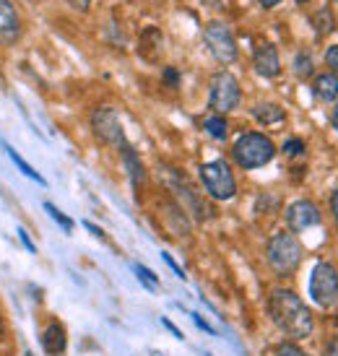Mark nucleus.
Wrapping results in <instances>:
<instances>
[{
    "mask_svg": "<svg viewBox=\"0 0 338 356\" xmlns=\"http://www.w3.org/2000/svg\"><path fill=\"white\" fill-rule=\"evenodd\" d=\"M6 154H8V159H10V161H13V164H16V167H19V172H21V175H24V177L34 179V182H37V185H47V179L42 177L40 172H37V169L31 167V164H29V161H26V159L21 156L19 151H16V149H10V146H6Z\"/></svg>",
    "mask_w": 338,
    "mask_h": 356,
    "instance_id": "nucleus-16",
    "label": "nucleus"
},
{
    "mask_svg": "<svg viewBox=\"0 0 338 356\" xmlns=\"http://www.w3.org/2000/svg\"><path fill=\"white\" fill-rule=\"evenodd\" d=\"M161 325L167 327L169 333H172V336L177 338V341H182V338H185V336H182V330H179V327L175 325V323H172V320H167V317H164V320H161Z\"/></svg>",
    "mask_w": 338,
    "mask_h": 356,
    "instance_id": "nucleus-28",
    "label": "nucleus"
},
{
    "mask_svg": "<svg viewBox=\"0 0 338 356\" xmlns=\"http://www.w3.org/2000/svg\"><path fill=\"white\" fill-rule=\"evenodd\" d=\"M164 81H167L169 86H177V83H179V73L175 68H167V70H164Z\"/></svg>",
    "mask_w": 338,
    "mask_h": 356,
    "instance_id": "nucleus-29",
    "label": "nucleus"
},
{
    "mask_svg": "<svg viewBox=\"0 0 338 356\" xmlns=\"http://www.w3.org/2000/svg\"><path fill=\"white\" fill-rule=\"evenodd\" d=\"M271 320L294 341L309 338L315 330V317L307 309V305L291 291V289H273L268 297Z\"/></svg>",
    "mask_w": 338,
    "mask_h": 356,
    "instance_id": "nucleus-1",
    "label": "nucleus"
},
{
    "mask_svg": "<svg viewBox=\"0 0 338 356\" xmlns=\"http://www.w3.org/2000/svg\"><path fill=\"white\" fill-rule=\"evenodd\" d=\"M330 211H333V218L338 221V190L330 195Z\"/></svg>",
    "mask_w": 338,
    "mask_h": 356,
    "instance_id": "nucleus-32",
    "label": "nucleus"
},
{
    "mask_svg": "<svg viewBox=\"0 0 338 356\" xmlns=\"http://www.w3.org/2000/svg\"><path fill=\"white\" fill-rule=\"evenodd\" d=\"M133 270H136V278H138L140 284L149 289V291H156V289H159V276H156L154 270H149V268L140 266V263H136Z\"/></svg>",
    "mask_w": 338,
    "mask_h": 356,
    "instance_id": "nucleus-18",
    "label": "nucleus"
},
{
    "mask_svg": "<svg viewBox=\"0 0 338 356\" xmlns=\"http://www.w3.org/2000/svg\"><path fill=\"white\" fill-rule=\"evenodd\" d=\"M161 260H164V263H167V266L172 268V270H175V276H177V278H185V273H182V268H179L177 263H175V257L169 255V252H161Z\"/></svg>",
    "mask_w": 338,
    "mask_h": 356,
    "instance_id": "nucleus-26",
    "label": "nucleus"
},
{
    "mask_svg": "<svg viewBox=\"0 0 338 356\" xmlns=\"http://www.w3.org/2000/svg\"><path fill=\"white\" fill-rule=\"evenodd\" d=\"M24 356H34V354H31V351H26V354H24Z\"/></svg>",
    "mask_w": 338,
    "mask_h": 356,
    "instance_id": "nucleus-38",
    "label": "nucleus"
},
{
    "mask_svg": "<svg viewBox=\"0 0 338 356\" xmlns=\"http://www.w3.org/2000/svg\"><path fill=\"white\" fill-rule=\"evenodd\" d=\"M312 91H315V97H318L320 102H325V104L336 102L338 99V76H333V73H320V76H315V81H312Z\"/></svg>",
    "mask_w": 338,
    "mask_h": 356,
    "instance_id": "nucleus-13",
    "label": "nucleus"
},
{
    "mask_svg": "<svg viewBox=\"0 0 338 356\" xmlns=\"http://www.w3.org/2000/svg\"><path fill=\"white\" fill-rule=\"evenodd\" d=\"M330 125H333V130H338V104L333 107V115H330Z\"/></svg>",
    "mask_w": 338,
    "mask_h": 356,
    "instance_id": "nucleus-35",
    "label": "nucleus"
},
{
    "mask_svg": "<svg viewBox=\"0 0 338 356\" xmlns=\"http://www.w3.org/2000/svg\"><path fill=\"white\" fill-rule=\"evenodd\" d=\"M325 65H328V73L338 76V44H330L328 50H325Z\"/></svg>",
    "mask_w": 338,
    "mask_h": 356,
    "instance_id": "nucleus-24",
    "label": "nucleus"
},
{
    "mask_svg": "<svg viewBox=\"0 0 338 356\" xmlns=\"http://www.w3.org/2000/svg\"><path fill=\"white\" fill-rule=\"evenodd\" d=\"M252 115H255V120H258L260 125H279V122H284L287 120V112L279 107V104H271V102H263V104H258V107L252 109Z\"/></svg>",
    "mask_w": 338,
    "mask_h": 356,
    "instance_id": "nucleus-15",
    "label": "nucleus"
},
{
    "mask_svg": "<svg viewBox=\"0 0 338 356\" xmlns=\"http://www.w3.org/2000/svg\"><path fill=\"white\" fill-rule=\"evenodd\" d=\"M42 346H45V351H47L50 356L65 354V348H68V336H65L63 323L52 320L50 325L45 327V333H42Z\"/></svg>",
    "mask_w": 338,
    "mask_h": 356,
    "instance_id": "nucleus-12",
    "label": "nucleus"
},
{
    "mask_svg": "<svg viewBox=\"0 0 338 356\" xmlns=\"http://www.w3.org/2000/svg\"><path fill=\"white\" fill-rule=\"evenodd\" d=\"M242 102V89H239V81L229 73V70H221L211 79V91H209V107L216 112V115H227L232 109L239 107Z\"/></svg>",
    "mask_w": 338,
    "mask_h": 356,
    "instance_id": "nucleus-6",
    "label": "nucleus"
},
{
    "mask_svg": "<svg viewBox=\"0 0 338 356\" xmlns=\"http://www.w3.org/2000/svg\"><path fill=\"white\" fill-rule=\"evenodd\" d=\"M309 297L323 309L338 305V270L333 263H318L309 276Z\"/></svg>",
    "mask_w": 338,
    "mask_h": 356,
    "instance_id": "nucleus-5",
    "label": "nucleus"
},
{
    "mask_svg": "<svg viewBox=\"0 0 338 356\" xmlns=\"http://www.w3.org/2000/svg\"><path fill=\"white\" fill-rule=\"evenodd\" d=\"M200 182L209 193L211 198L216 200H232L237 195V179H234V172L229 169L227 161H206L200 167Z\"/></svg>",
    "mask_w": 338,
    "mask_h": 356,
    "instance_id": "nucleus-4",
    "label": "nucleus"
},
{
    "mask_svg": "<svg viewBox=\"0 0 338 356\" xmlns=\"http://www.w3.org/2000/svg\"><path fill=\"white\" fill-rule=\"evenodd\" d=\"M320 224V211L312 200H294L287 208V227L291 234H302L309 227H318Z\"/></svg>",
    "mask_w": 338,
    "mask_h": 356,
    "instance_id": "nucleus-9",
    "label": "nucleus"
},
{
    "mask_svg": "<svg viewBox=\"0 0 338 356\" xmlns=\"http://www.w3.org/2000/svg\"><path fill=\"white\" fill-rule=\"evenodd\" d=\"M273 156H276V146L263 133H242L232 146V159L237 161L239 169L266 167Z\"/></svg>",
    "mask_w": 338,
    "mask_h": 356,
    "instance_id": "nucleus-2",
    "label": "nucleus"
},
{
    "mask_svg": "<svg viewBox=\"0 0 338 356\" xmlns=\"http://www.w3.org/2000/svg\"><path fill=\"white\" fill-rule=\"evenodd\" d=\"M91 130H94V136H97L99 140H104L107 146H118V149H122V146L128 143L118 112L110 107H99L94 115H91Z\"/></svg>",
    "mask_w": 338,
    "mask_h": 356,
    "instance_id": "nucleus-8",
    "label": "nucleus"
},
{
    "mask_svg": "<svg viewBox=\"0 0 338 356\" xmlns=\"http://www.w3.org/2000/svg\"><path fill=\"white\" fill-rule=\"evenodd\" d=\"M120 154H122V164H125V169H128V177L130 182L138 188V185H143V179H146V169H143V164H140L138 154L133 151V146L130 143H125L122 149H120Z\"/></svg>",
    "mask_w": 338,
    "mask_h": 356,
    "instance_id": "nucleus-14",
    "label": "nucleus"
},
{
    "mask_svg": "<svg viewBox=\"0 0 338 356\" xmlns=\"http://www.w3.org/2000/svg\"><path fill=\"white\" fill-rule=\"evenodd\" d=\"M294 3H299V6H302V3H309V0H294Z\"/></svg>",
    "mask_w": 338,
    "mask_h": 356,
    "instance_id": "nucleus-37",
    "label": "nucleus"
},
{
    "mask_svg": "<svg viewBox=\"0 0 338 356\" xmlns=\"http://www.w3.org/2000/svg\"><path fill=\"white\" fill-rule=\"evenodd\" d=\"M330 3H338V0H330Z\"/></svg>",
    "mask_w": 338,
    "mask_h": 356,
    "instance_id": "nucleus-39",
    "label": "nucleus"
},
{
    "mask_svg": "<svg viewBox=\"0 0 338 356\" xmlns=\"http://www.w3.org/2000/svg\"><path fill=\"white\" fill-rule=\"evenodd\" d=\"M203 130L209 133L211 138L216 140H227L229 136V122L224 115H211V118H206V122H203Z\"/></svg>",
    "mask_w": 338,
    "mask_h": 356,
    "instance_id": "nucleus-17",
    "label": "nucleus"
},
{
    "mask_svg": "<svg viewBox=\"0 0 338 356\" xmlns=\"http://www.w3.org/2000/svg\"><path fill=\"white\" fill-rule=\"evenodd\" d=\"M6 341V320H3V312H0V343Z\"/></svg>",
    "mask_w": 338,
    "mask_h": 356,
    "instance_id": "nucleus-36",
    "label": "nucleus"
},
{
    "mask_svg": "<svg viewBox=\"0 0 338 356\" xmlns=\"http://www.w3.org/2000/svg\"><path fill=\"white\" fill-rule=\"evenodd\" d=\"M21 34V21L8 0H0V44H13Z\"/></svg>",
    "mask_w": 338,
    "mask_h": 356,
    "instance_id": "nucleus-11",
    "label": "nucleus"
},
{
    "mask_svg": "<svg viewBox=\"0 0 338 356\" xmlns=\"http://www.w3.org/2000/svg\"><path fill=\"white\" fill-rule=\"evenodd\" d=\"M312 70H315L312 55H309V52H299L297 58H294V73H297L302 81H307L309 76H312Z\"/></svg>",
    "mask_w": 338,
    "mask_h": 356,
    "instance_id": "nucleus-19",
    "label": "nucleus"
},
{
    "mask_svg": "<svg viewBox=\"0 0 338 356\" xmlns=\"http://www.w3.org/2000/svg\"><path fill=\"white\" fill-rule=\"evenodd\" d=\"M260 6H263V8H276V6H279V3H284V0H258Z\"/></svg>",
    "mask_w": 338,
    "mask_h": 356,
    "instance_id": "nucleus-34",
    "label": "nucleus"
},
{
    "mask_svg": "<svg viewBox=\"0 0 338 356\" xmlns=\"http://www.w3.org/2000/svg\"><path fill=\"white\" fill-rule=\"evenodd\" d=\"M284 154H287V156H302V154H305V140L289 138L287 143H284Z\"/></svg>",
    "mask_w": 338,
    "mask_h": 356,
    "instance_id": "nucleus-23",
    "label": "nucleus"
},
{
    "mask_svg": "<svg viewBox=\"0 0 338 356\" xmlns=\"http://www.w3.org/2000/svg\"><path fill=\"white\" fill-rule=\"evenodd\" d=\"M193 323H195V325H198L200 330H206L209 336H216V330H214V327H211L209 323H206V320H203V317L198 315V312H193Z\"/></svg>",
    "mask_w": 338,
    "mask_h": 356,
    "instance_id": "nucleus-27",
    "label": "nucleus"
},
{
    "mask_svg": "<svg viewBox=\"0 0 338 356\" xmlns=\"http://www.w3.org/2000/svg\"><path fill=\"white\" fill-rule=\"evenodd\" d=\"M325 356H338V336H333L325 346Z\"/></svg>",
    "mask_w": 338,
    "mask_h": 356,
    "instance_id": "nucleus-30",
    "label": "nucleus"
},
{
    "mask_svg": "<svg viewBox=\"0 0 338 356\" xmlns=\"http://www.w3.org/2000/svg\"><path fill=\"white\" fill-rule=\"evenodd\" d=\"M16 232H19V239H21V245H24V248L29 250L31 255H34V252H37V245H34V242H31V237L29 234H26V229H16Z\"/></svg>",
    "mask_w": 338,
    "mask_h": 356,
    "instance_id": "nucleus-25",
    "label": "nucleus"
},
{
    "mask_svg": "<svg viewBox=\"0 0 338 356\" xmlns=\"http://www.w3.org/2000/svg\"><path fill=\"white\" fill-rule=\"evenodd\" d=\"M83 227L89 229L91 234H94V237H99V239H104V232H102L99 227H94V224H91V221H83Z\"/></svg>",
    "mask_w": 338,
    "mask_h": 356,
    "instance_id": "nucleus-31",
    "label": "nucleus"
},
{
    "mask_svg": "<svg viewBox=\"0 0 338 356\" xmlns=\"http://www.w3.org/2000/svg\"><path fill=\"white\" fill-rule=\"evenodd\" d=\"M70 6H76L79 10H89L91 0H70Z\"/></svg>",
    "mask_w": 338,
    "mask_h": 356,
    "instance_id": "nucleus-33",
    "label": "nucleus"
},
{
    "mask_svg": "<svg viewBox=\"0 0 338 356\" xmlns=\"http://www.w3.org/2000/svg\"><path fill=\"white\" fill-rule=\"evenodd\" d=\"M276 356H309V354H305V351H302L297 343H291V341H284V343H279V346H276Z\"/></svg>",
    "mask_w": 338,
    "mask_h": 356,
    "instance_id": "nucleus-22",
    "label": "nucleus"
},
{
    "mask_svg": "<svg viewBox=\"0 0 338 356\" xmlns=\"http://www.w3.org/2000/svg\"><path fill=\"white\" fill-rule=\"evenodd\" d=\"M315 29H318V34H325V31L333 29V13H330V8H323L315 13Z\"/></svg>",
    "mask_w": 338,
    "mask_h": 356,
    "instance_id": "nucleus-21",
    "label": "nucleus"
},
{
    "mask_svg": "<svg viewBox=\"0 0 338 356\" xmlns=\"http://www.w3.org/2000/svg\"><path fill=\"white\" fill-rule=\"evenodd\" d=\"M45 211H47V213H50V218H55V221H58L60 227L65 229V232H73V218L70 216H65V213H63V211H60L58 206H52V203H45Z\"/></svg>",
    "mask_w": 338,
    "mask_h": 356,
    "instance_id": "nucleus-20",
    "label": "nucleus"
},
{
    "mask_svg": "<svg viewBox=\"0 0 338 356\" xmlns=\"http://www.w3.org/2000/svg\"><path fill=\"white\" fill-rule=\"evenodd\" d=\"M252 65H255V73L263 76V79H276L281 73V60H279V50L276 44H260L255 50V58H252Z\"/></svg>",
    "mask_w": 338,
    "mask_h": 356,
    "instance_id": "nucleus-10",
    "label": "nucleus"
},
{
    "mask_svg": "<svg viewBox=\"0 0 338 356\" xmlns=\"http://www.w3.org/2000/svg\"><path fill=\"white\" fill-rule=\"evenodd\" d=\"M266 255H268V263L276 270V276H291L302 263V245H299L297 234L279 232L268 239Z\"/></svg>",
    "mask_w": 338,
    "mask_h": 356,
    "instance_id": "nucleus-3",
    "label": "nucleus"
},
{
    "mask_svg": "<svg viewBox=\"0 0 338 356\" xmlns=\"http://www.w3.org/2000/svg\"><path fill=\"white\" fill-rule=\"evenodd\" d=\"M203 40L209 44L211 55L229 65V63H234L237 60V42H234V34L229 29L224 21H211L206 31H203Z\"/></svg>",
    "mask_w": 338,
    "mask_h": 356,
    "instance_id": "nucleus-7",
    "label": "nucleus"
}]
</instances>
